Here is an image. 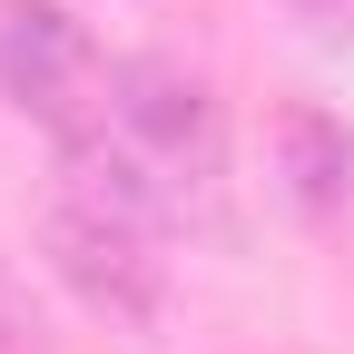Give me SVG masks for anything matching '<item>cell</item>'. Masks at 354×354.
I'll return each instance as SVG.
<instances>
[{"mask_svg":"<svg viewBox=\"0 0 354 354\" xmlns=\"http://www.w3.org/2000/svg\"><path fill=\"white\" fill-rule=\"evenodd\" d=\"M276 187L305 216H354V128L335 109H286L276 118Z\"/></svg>","mask_w":354,"mask_h":354,"instance_id":"cell-5","label":"cell"},{"mask_svg":"<svg viewBox=\"0 0 354 354\" xmlns=\"http://www.w3.org/2000/svg\"><path fill=\"white\" fill-rule=\"evenodd\" d=\"M0 99L20 118H39L50 138L109 128V69L59 0H10L0 10Z\"/></svg>","mask_w":354,"mask_h":354,"instance_id":"cell-1","label":"cell"},{"mask_svg":"<svg viewBox=\"0 0 354 354\" xmlns=\"http://www.w3.org/2000/svg\"><path fill=\"white\" fill-rule=\"evenodd\" d=\"M39 246H50V276L88 305V315H109V325H148L158 305H167V266L148 256L158 236H128L109 227V216H88V207H50V227H39Z\"/></svg>","mask_w":354,"mask_h":354,"instance_id":"cell-2","label":"cell"},{"mask_svg":"<svg viewBox=\"0 0 354 354\" xmlns=\"http://www.w3.org/2000/svg\"><path fill=\"white\" fill-rule=\"evenodd\" d=\"M109 118H118V138H138L158 167H216V99H207V79L197 69H177V59H118L109 69Z\"/></svg>","mask_w":354,"mask_h":354,"instance_id":"cell-3","label":"cell"},{"mask_svg":"<svg viewBox=\"0 0 354 354\" xmlns=\"http://www.w3.org/2000/svg\"><path fill=\"white\" fill-rule=\"evenodd\" d=\"M59 197L88 207V216H109V227L128 236H158L177 197H167V167L138 148V138H109V128H88V138H59Z\"/></svg>","mask_w":354,"mask_h":354,"instance_id":"cell-4","label":"cell"}]
</instances>
